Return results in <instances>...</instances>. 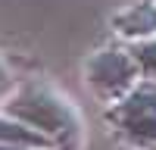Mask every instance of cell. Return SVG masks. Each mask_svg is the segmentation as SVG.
I'll list each match as a JSON object with an SVG mask.
<instances>
[{"instance_id": "5", "label": "cell", "mask_w": 156, "mask_h": 150, "mask_svg": "<svg viewBox=\"0 0 156 150\" xmlns=\"http://www.w3.org/2000/svg\"><path fill=\"white\" fill-rule=\"evenodd\" d=\"M115 25H119L122 34H131V38L156 31V3H134L131 9H125L115 19Z\"/></svg>"}, {"instance_id": "7", "label": "cell", "mask_w": 156, "mask_h": 150, "mask_svg": "<svg viewBox=\"0 0 156 150\" xmlns=\"http://www.w3.org/2000/svg\"><path fill=\"white\" fill-rule=\"evenodd\" d=\"M9 88V75H6V69H3V62H0V94H3Z\"/></svg>"}, {"instance_id": "4", "label": "cell", "mask_w": 156, "mask_h": 150, "mask_svg": "<svg viewBox=\"0 0 156 150\" xmlns=\"http://www.w3.org/2000/svg\"><path fill=\"white\" fill-rule=\"evenodd\" d=\"M0 144H22V147H47L50 144V138L44 131H37L31 128L28 122H22V119H0Z\"/></svg>"}, {"instance_id": "1", "label": "cell", "mask_w": 156, "mask_h": 150, "mask_svg": "<svg viewBox=\"0 0 156 150\" xmlns=\"http://www.w3.org/2000/svg\"><path fill=\"white\" fill-rule=\"evenodd\" d=\"M6 112L22 122H28L31 128L44 134H59L72 128V112L66 106V100L44 91V88H22L6 103Z\"/></svg>"}, {"instance_id": "6", "label": "cell", "mask_w": 156, "mask_h": 150, "mask_svg": "<svg viewBox=\"0 0 156 150\" xmlns=\"http://www.w3.org/2000/svg\"><path fill=\"white\" fill-rule=\"evenodd\" d=\"M134 59H137L147 72H156V41H150V44H144V47H137V50H134Z\"/></svg>"}, {"instance_id": "8", "label": "cell", "mask_w": 156, "mask_h": 150, "mask_svg": "<svg viewBox=\"0 0 156 150\" xmlns=\"http://www.w3.org/2000/svg\"><path fill=\"white\" fill-rule=\"evenodd\" d=\"M0 150H34V147H22V144H0Z\"/></svg>"}, {"instance_id": "3", "label": "cell", "mask_w": 156, "mask_h": 150, "mask_svg": "<svg viewBox=\"0 0 156 150\" xmlns=\"http://www.w3.org/2000/svg\"><path fill=\"white\" fill-rule=\"evenodd\" d=\"M119 122L140 141H156V91H140L119 109Z\"/></svg>"}, {"instance_id": "2", "label": "cell", "mask_w": 156, "mask_h": 150, "mask_svg": "<svg viewBox=\"0 0 156 150\" xmlns=\"http://www.w3.org/2000/svg\"><path fill=\"white\" fill-rule=\"evenodd\" d=\"M134 69H137V59L128 56L125 50H100L87 62V78L103 91H119V88L131 84Z\"/></svg>"}]
</instances>
